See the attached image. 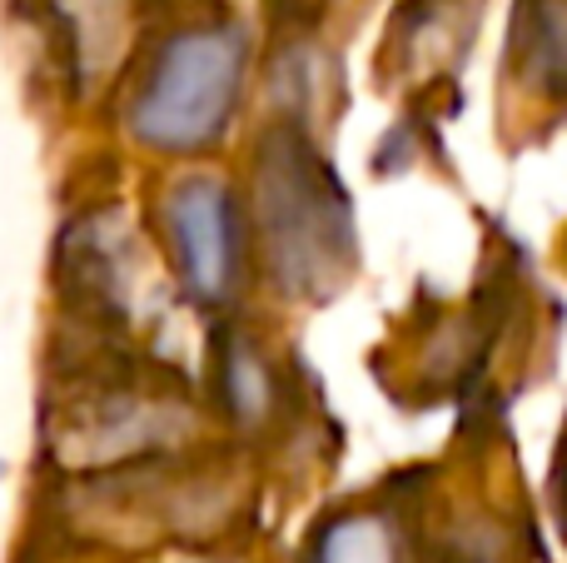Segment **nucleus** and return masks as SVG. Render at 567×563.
<instances>
[{
  "instance_id": "nucleus-3",
  "label": "nucleus",
  "mask_w": 567,
  "mask_h": 563,
  "mask_svg": "<svg viewBox=\"0 0 567 563\" xmlns=\"http://www.w3.org/2000/svg\"><path fill=\"white\" fill-rule=\"evenodd\" d=\"M165 235L185 289L205 305H229L245 265V235L229 185L215 175H185L165 195Z\"/></svg>"
},
{
  "instance_id": "nucleus-6",
  "label": "nucleus",
  "mask_w": 567,
  "mask_h": 563,
  "mask_svg": "<svg viewBox=\"0 0 567 563\" xmlns=\"http://www.w3.org/2000/svg\"><path fill=\"white\" fill-rule=\"evenodd\" d=\"M518 50L533 60V75L567 80V0H528L518 25Z\"/></svg>"
},
{
  "instance_id": "nucleus-5",
  "label": "nucleus",
  "mask_w": 567,
  "mask_h": 563,
  "mask_svg": "<svg viewBox=\"0 0 567 563\" xmlns=\"http://www.w3.org/2000/svg\"><path fill=\"white\" fill-rule=\"evenodd\" d=\"M215 399L225 405L229 419H239V424H265L269 409H275V379H269V365L259 359V349L249 345L245 335H229L225 349H219Z\"/></svg>"
},
{
  "instance_id": "nucleus-7",
  "label": "nucleus",
  "mask_w": 567,
  "mask_h": 563,
  "mask_svg": "<svg viewBox=\"0 0 567 563\" xmlns=\"http://www.w3.org/2000/svg\"><path fill=\"white\" fill-rule=\"evenodd\" d=\"M553 499H558V524H563V534H567V439H563L558 469H553Z\"/></svg>"
},
{
  "instance_id": "nucleus-2",
  "label": "nucleus",
  "mask_w": 567,
  "mask_h": 563,
  "mask_svg": "<svg viewBox=\"0 0 567 563\" xmlns=\"http://www.w3.org/2000/svg\"><path fill=\"white\" fill-rule=\"evenodd\" d=\"M245 30L235 20L179 25L150 55L130 100V135L159 155H195L229 130L245 95Z\"/></svg>"
},
{
  "instance_id": "nucleus-1",
  "label": "nucleus",
  "mask_w": 567,
  "mask_h": 563,
  "mask_svg": "<svg viewBox=\"0 0 567 563\" xmlns=\"http://www.w3.org/2000/svg\"><path fill=\"white\" fill-rule=\"evenodd\" d=\"M255 229L284 295H329L353 265V225L339 180L293 130L255 155Z\"/></svg>"
},
{
  "instance_id": "nucleus-4",
  "label": "nucleus",
  "mask_w": 567,
  "mask_h": 563,
  "mask_svg": "<svg viewBox=\"0 0 567 563\" xmlns=\"http://www.w3.org/2000/svg\"><path fill=\"white\" fill-rule=\"evenodd\" d=\"M299 563H409V539L389 509H339L303 539Z\"/></svg>"
}]
</instances>
